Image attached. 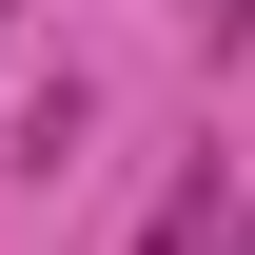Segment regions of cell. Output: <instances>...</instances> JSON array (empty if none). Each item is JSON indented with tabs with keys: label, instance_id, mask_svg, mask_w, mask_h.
I'll list each match as a JSON object with an SVG mask.
<instances>
[{
	"label": "cell",
	"instance_id": "obj_1",
	"mask_svg": "<svg viewBox=\"0 0 255 255\" xmlns=\"http://www.w3.org/2000/svg\"><path fill=\"white\" fill-rule=\"evenodd\" d=\"M196 39H216V59H236V39H255V0H196Z\"/></svg>",
	"mask_w": 255,
	"mask_h": 255
}]
</instances>
